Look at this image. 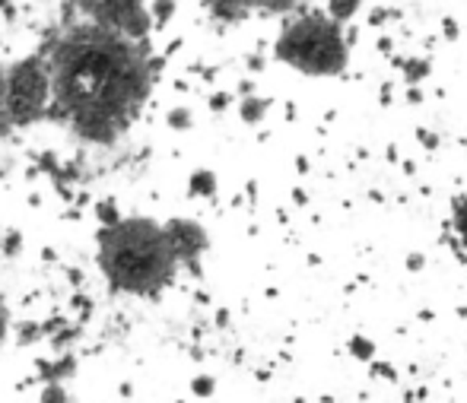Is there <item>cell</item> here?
<instances>
[{
  "label": "cell",
  "instance_id": "1",
  "mask_svg": "<svg viewBox=\"0 0 467 403\" xmlns=\"http://www.w3.org/2000/svg\"><path fill=\"white\" fill-rule=\"evenodd\" d=\"M51 77V115L83 143L115 147L140 118L156 86L150 42L70 23L42 51Z\"/></svg>",
  "mask_w": 467,
  "mask_h": 403
},
{
  "label": "cell",
  "instance_id": "2",
  "mask_svg": "<svg viewBox=\"0 0 467 403\" xmlns=\"http://www.w3.org/2000/svg\"><path fill=\"white\" fill-rule=\"evenodd\" d=\"M96 264L111 293L130 299H156L182 270L166 226L150 216H121L111 226H99Z\"/></svg>",
  "mask_w": 467,
  "mask_h": 403
},
{
  "label": "cell",
  "instance_id": "3",
  "mask_svg": "<svg viewBox=\"0 0 467 403\" xmlns=\"http://www.w3.org/2000/svg\"><path fill=\"white\" fill-rule=\"evenodd\" d=\"M274 57L306 77H337L350 64L344 26L325 13H302L289 19L274 42Z\"/></svg>",
  "mask_w": 467,
  "mask_h": 403
},
{
  "label": "cell",
  "instance_id": "4",
  "mask_svg": "<svg viewBox=\"0 0 467 403\" xmlns=\"http://www.w3.org/2000/svg\"><path fill=\"white\" fill-rule=\"evenodd\" d=\"M4 115L10 128H36L48 121L51 77L42 51L4 67Z\"/></svg>",
  "mask_w": 467,
  "mask_h": 403
},
{
  "label": "cell",
  "instance_id": "5",
  "mask_svg": "<svg viewBox=\"0 0 467 403\" xmlns=\"http://www.w3.org/2000/svg\"><path fill=\"white\" fill-rule=\"evenodd\" d=\"M77 10L87 23L115 32V36L134 38V42H147L153 29L147 0H77Z\"/></svg>",
  "mask_w": 467,
  "mask_h": 403
},
{
  "label": "cell",
  "instance_id": "6",
  "mask_svg": "<svg viewBox=\"0 0 467 403\" xmlns=\"http://www.w3.org/2000/svg\"><path fill=\"white\" fill-rule=\"evenodd\" d=\"M162 226H166L169 244H172L182 267H197V261H201L210 248L207 229L197 220H188V216H175V220H166Z\"/></svg>",
  "mask_w": 467,
  "mask_h": 403
},
{
  "label": "cell",
  "instance_id": "7",
  "mask_svg": "<svg viewBox=\"0 0 467 403\" xmlns=\"http://www.w3.org/2000/svg\"><path fill=\"white\" fill-rule=\"evenodd\" d=\"M216 19H226V23H235V19H245L252 13H286L296 6V0H201Z\"/></svg>",
  "mask_w": 467,
  "mask_h": 403
},
{
  "label": "cell",
  "instance_id": "8",
  "mask_svg": "<svg viewBox=\"0 0 467 403\" xmlns=\"http://www.w3.org/2000/svg\"><path fill=\"white\" fill-rule=\"evenodd\" d=\"M74 372H77V362H74V356H70V353L38 362V378H42V385H48V381H67Z\"/></svg>",
  "mask_w": 467,
  "mask_h": 403
},
{
  "label": "cell",
  "instance_id": "9",
  "mask_svg": "<svg viewBox=\"0 0 467 403\" xmlns=\"http://www.w3.org/2000/svg\"><path fill=\"white\" fill-rule=\"evenodd\" d=\"M188 191H191V197H213V194H216V175H213L210 169L191 171Z\"/></svg>",
  "mask_w": 467,
  "mask_h": 403
},
{
  "label": "cell",
  "instance_id": "10",
  "mask_svg": "<svg viewBox=\"0 0 467 403\" xmlns=\"http://www.w3.org/2000/svg\"><path fill=\"white\" fill-rule=\"evenodd\" d=\"M359 6H363V0H327V19H334L337 26L350 23L353 16L359 13Z\"/></svg>",
  "mask_w": 467,
  "mask_h": 403
},
{
  "label": "cell",
  "instance_id": "11",
  "mask_svg": "<svg viewBox=\"0 0 467 403\" xmlns=\"http://www.w3.org/2000/svg\"><path fill=\"white\" fill-rule=\"evenodd\" d=\"M267 108H271V102H267V98H258V96H248V98H242V105H239L242 118H245L248 124H258L261 118L267 115Z\"/></svg>",
  "mask_w": 467,
  "mask_h": 403
},
{
  "label": "cell",
  "instance_id": "12",
  "mask_svg": "<svg viewBox=\"0 0 467 403\" xmlns=\"http://www.w3.org/2000/svg\"><path fill=\"white\" fill-rule=\"evenodd\" d=\"M38 403H70L67 385H64V381H48V385H42Z\"/></svg>",
  "mask_w": 467,
  "mask_h": 403
},
{
  "label": "cell",
  "instance_id": "13",
  "mask_svg": "<svg viewBox=\"0 0 467 403\" xmlns=\"http://www.w3.org/2000/svg\"><path fill=\"white\" fill-rule=\"evenodd\" d=\"M121 216L124 213L118 210L115 201H99L96 203V220H99V226H111V222H118Z\"/></svg>",
  "mask_w": 467,
  "mask_h": 403
},
{
  "label": "cell",
  "instance_id": "14",
  "mask_svg": "<svg viewBox=\"0 0 467 403\" xmlns=\"http://www.w3.org/2000/svg\"><path fill=\"white\" fill-rule=\"evenodd\" d=\"M172 13H175V0H153V4H150V19H153L156 26L169 23Z\"/></svg>",
  "mask_w": 467,
  "mask_h": 403
},
{
  "label": "cell",
  "instance_id": "15",
  "mask_svg": "<svg viewBox=\"0 0 467 403\" xmlns=\"http://www.w3.org/2000/svg\"><path fill=\"white\" fill-rule=\"evenodd\" d=\"M166 121H169V128H172V130H188L191 124H194V115H191L188 108H172L166 115Z\"/></svg>",
  "mask_w": 467,
  "mask_h": 403
},
{
  "label": "cell",
  "instance_id": "16",
  "mask_svg": "<svg viewBox=\"0 0 467 403\" xmlns=\"http://www.w3.org/2000/svg\"><path fill=\"white\" fill-rule=\"evenodd\" d=\"M194 394H201V398H207V394H213V378L210 375H201V378H194Z\"/></svg>",
  "mask_w": 467,
  "mask_h": 403
},
{
  "label": "cell",
  "instance_id": "17",
  "mask_svg": "<svg viewBox=\"0 0 467 403\" xmlns=\"http://www.w3.org/2000/svg\"><path fill=\"white\" fill-rule=\"evenodd\" d=\"M10 124H6V115H4V64H0V140L6 137Z\"/></svg>",
  "mask_w": 467,
  "mask_h": 403
},
{
  "label": "cell",
  "instance_id": "18",
  "mask_svg": "<svg viewBox=\"0 0 467 403\" xmlns=\"http://www.w3.org/2000/svg\"><path fill=\"white\" fill-rule=\"evenodd\" d=\"M6 334H10V315H6V308L0 305V346H4Z\"/></svg>",
  "mask_w": 467,
  "mask_h": 403
},
{
  "label": "cell",
  "instance_id": "19",
  "mask_svg": "<svg viewBox=\"0 0 467 403\" xmlns=\"http://www.w3.org/2000/svg\"><path fill=\"white\" fill-rule=\"evenodd\" d=\"M10 4H13V0H0V10H6Z\"/></svg>",
  "mask_w": 467,
  "mask_h": 403
},
{
  "label": "cell",
  "instance_id": "20",
  "mask_svg": "<svg viewBox=\"0 0 467 403\" xmlns=\"http://www.w3.org/2000/svg\"><path fill=\"white\" fill-rule=\"evenodd\" d=\"M0 235H4V229H0Z\"/></svg>",
  "mask_w": 467,
  "mask_h": 403
}]
</instances>
